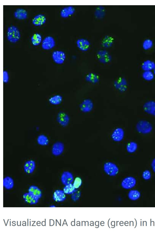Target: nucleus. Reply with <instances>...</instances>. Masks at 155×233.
Segmentation results:
<instances>
[{"label":"nucleus","mask_w":155,"mask_h":233,"mask_svg":"<svg viewBox=\"0 0 155 233\" xmlns=\"http://www.w3.org/2000/svg\"><path fill=\"white\" fill-rule=\"evenodd\" d=\"M7 38L12 43L18 42L21 38L20 32L18 27L14 25L9 26L7 29Z\"/></svg>","instance_id":"1"},{"label":"nucleus","mask_w":155,"mask_h":233,"mask_svg":"<svg viewBox=\"0 0 155 233\" xmlns=\"http://www.w3.org/2000/svg\"><path fill=\"white\" fill-rule=\"evenodd\" d=\"M136 128L139 133L143 134H147L151 132L153 127L151 124L148 121L145 120H141L137 123Z\"/></svg>","instance_id":"2"},{"label":"nucleus","mask_w":155,"mask_h":233,"mask_svg":"<svg viewBox=\"0 0 155 233\" xmlns=\"http://www.w3.org/2000/svg\"><path fill=\"white\" fill-rule=\"evenodd\" d=\"M103 168L105 173L110 176H116L119 171L117 165L113 162L110 161L105 162Z\"/></svg>","instance_id":"3"},{"label":"nucleus","mask_w":155,"mask_h":233,"mask_svg":"<svg viewBox=\"0 0 155 233\" xmlns=\"http://www.w3.org/2000/svg\"><path fill=\"white\" fill-rule=\"evenodd\" d=\"M98 61L103 64H108L112 60V56L110 53L106 49H101L97 51L96 54Z\"/></svg>","instance_id":"4"},{"label":"nucleus","mask_w":155,"mask_h":233,"mask_svg":"<svg viewBox=\"0 0 155 233\" xmlns=\"http://www.w3.org/2000/svg\"><path fill=\"white\" fill-rule=\"evenodd\" d=\"M65 148L64 143L60 141L54 142L52 144L51 148V153L55 157H59L63 153Z\"/></svg>","instance_id":"5"},{"label":"nucleus","mask_w":155,"mask_h":233,"mask_svg":"<svg viewBox=\"0 0 155 233\" xmlns=\"http://www.w3.org/2000/svg\"><path fill=\"white\" fill-rule=\"evenodd\" d=\"M57 123L61 126L65 127L69 124L70 121V117L66 113L61 111L57 114L56 117Z\"/></svg>","instance_id":"6"},{"label":"nucleus","mask_w":155,"mask_h":233,"mask_svg":"<svg viewBox=\"0 0 155 233\" xmlns=\"http://www.w3.org/2000/svg\"><path fill=\"white\" fill-rule=\"evenodd\" d=\"M113 85L116 90L120 92H123L127 89V82L124 78L120 77L114 81Z\"/></svg>","instance_id":"7"},{"label":"nucleus","mask_w":155,"mask_h":233,"mask_svg":"<svg viewBox=\"0 0 155 233\" xmlns=\"http://www.w3.org/2000/svg\"><path fill=\"white\" fill-rule=\"evenodd\" d=\"M76 45L80 50L85 52L90 49L91 43L86 38H80L76 41Z\"/></svg>","instance_id":"8"},{"label":"nucleus","mask_w":155,"mask_h":233,"mask_svg":"<svg viewBox=\"0 0 155 233\" xmlns=\"http://www.w3.org/2000/svg\"><path fill=\"white\" fill-rule=\"evenodd\" d=\"M94 106L92 101L90 99H86L83 100L80 103L79 108L82 112L88 113L93 110Z\"/></svg>","instance_id":"9"},{"label":"nucleus","mask_w":155,"mask_h":233,"mask_svg":"<svg viewBox=\"0 0 155 233\" xmlns=\"http://www.w3.org/2000/svg\"><path fill=\"white\" fill-rule=\"evenodd\" d=\"M52 57L54 61L56 64H61L64 62L66 58L65 52L61 50H55L52 54Z\"/></svg>","instance_id":"10"},{"label":"nucleus","mask_w":155,"mask_h":233,"mask_svg":"<svg viewBox=\"0 0 155 233\" xmlns=\"http://www.w3.org/2000/svg\"><path fill=\"white\" fill-rule=\"evenodd\" d=\"M55 45L54 38L51 36L45 37L41 42V47L45 50H49L54 48Z\"/></svg>","instance_id":"11"},{"label":"nucleus","mask_w":155,"mask_h":233,"mask_svg":"<svg viewBox=\"0 0 155 233\" xmlns=\"http://www.w3.org/2000/svg\"><path fill=\"white\" fill-rule=\"evenodd\" d=\"M124 131L121 127H117L113 131L111 134L112 140L116 142H120L124 139Z\"/></svg>","instance_id":"12"},{"label":"nucleus","mask_w":155,"mask_h":233,"mask_svg":"<svg viewBox=\"0 0 155 233\" xmlns=\"http://www.w3.org/2000/svg\"><path fill=\"white\" fill-rule=\"evenodd\" d=\"M136 184V179L131 176L127 177L122 181L121 186L124 189H129L134 187Z\"/></svg>","instance_id":"13"},{"label":"nucleus","mask_w":155,"mask_h":233,"mask_svg":"<svg viewBox=\"0 0 155 233\" xmlns=\"http://www.w3.org/2000/svg\"><path fill=\"white\" fill-rule=\"evenodd\" d=\"M36 167V163L35 160L29 159L26 160L23 165L24 171L26 174H32L35 171Z\"/></svg>","instance_id":"14"},{"label":"nucleus","mask_w":155,"mask_h":233,"mask_svg":"<svg viewBox=\"0 0 155 233\" xmlns=\"http://www.w3.org/2000/svg\"><path fill=\"white\" fill-rule=\"evenodd\" d=\"M73 180L74 176L71 172L68 171H65L62 173L61 181L64 185H66L71 183Z\"/></svg>","instance_id":"15"},{"label":"nucleus","mask_w":155,"mask_h":233,"mask_svg":"<svg viewBox=\"0 0 155 233\" xmlns=\"http://www.w3.org/2000/svg\"><path fill=\"white\" fill-rule=\"evenodd\" d=\"M75 12V8L72 6H68L63 8L60 11V15L63 18H67L73 15Z\"/></svg>","instance_id":"16"},{"label":"nucleus","mask_w":155,"mask_h":233,"mask_svg":"<svg viewBox=\"0 0 155 233\" xmlns=\"http://www.w3.org/2000/svg\"><path fill=\"white\" fill-rule=\"evenodd\" d=\"M143 109L147 113L155 116V102L149 101L146 102L143 106Z\"/></svg>","instance_id":"17"},{"label":"nucleus","mask_w":155,"mask_h":233,"mask_svg":"<svg viewBox=\"0 0 155 233\" xmlns=\"http://www.w3.org/2000/svg\"><path fill=\"white\" fill-rule=\"evenodd\" d=\"M46 20L45 15L42 14H39L35 15L32 20V23L35 26H40L44 24Z\"/></svg>","instance_id":"18"},{"label":"nucleus","mask_w":155,"mask_h":233,"mask_svg":"<svg viewBox=\"0 0 155 233\" xmlns=\"http://www.w3.org/2000/svg\"><path fill=\"white\" fill-rule=\"evenodd\" d=\"M53 200L57 202H61L64 201L66 199L65 194L63 190H56L53 194Z\"/></svg>","instance_id":"19"},{"label":"nucleus","mask_w":155,"mask_h":233,"mask_svg":"<svg viewBox=\"0 0 155 233\" xmlns=\"http://www.w3.org/2000/svg\"><path fill=\"white\" fill-rule=\"evenodd\" d=\"M114 39L112 36L106 35L103 39L101 42L102 46L105 48H109L113 45Z\"/></svg>","instance_id":"20"},{"label":"nucleus","mask_w":155,"mask_h":233,"mask_svg":"<svg viewBox=\"0 0 155 233\" xmlns=\"http://www.w3.org/2000/svg\"><path fill=\"white\" fill-rule=\"evenodd\" d=\"M14 15L15 17L19 20L26 19L28 16V12L25 9L19 8L14 12Z\"/></svg>","instance_id":"21"},{"label":"nucleus","mask_w":155,"mask_h":233,"mask_svg":"<svg viewBox=\"0 0 155 233\" xmlns=\"http://www.w3.org/2000/svg\"><path fill=\"white\" fill-rule=\"evenodd\" d=\"M86 81L91 83L95 84L99 82L100 80L99 76L97 74L91 72L87 74L85 77Z\"/></svg>","instance_id":"22"},{"label":"nucleus","mask_w":155,"mask_h":233,"mask_svg":"<svg viewBox=\"0 0 155 233\" xmlns=\"http://www.w3.org/2000/svg\"><path fill=\"white\" fill-rule=\"evenodd\" d=\"M36 141L37 144L41 146H46L48 145L49 140L48 136L45 134H41L37 137Z\"/></svg>","instance_id":"23"},{"label":"nucleus","mask_w":155,"mask_h":233,"mask_svg":"<svg viewBox=\"0 0 155 233\" xmlns=\"http://www.w3.org/2000/svg\"><path fill=\"white\" fill-rule=\"evenodd\" d=\"M23 197L25 201L28 204L31 205L36 204L38 202L39 200L28 192L24 194Z\"/></svg>","instance_id":"24"},{"label":"nucleus","mask_w":155,"mask_h":233,"mask_svg":"<svg viewBox=\"0 0 155 233\" xmlns=\"http://www.w3.org/2000/svg\"><path fill=\"white\" fill-rule=\"evenodd\" d=\"M28 192L38 199L42 196L41 190L37 186L35 185H31L29 187Z\"/></svg>","instance_id":"25"},{"label":"nucleus","mask_w":155,"mask_h":233,"mask_svg":"<svg viewBox=\"0 0 155 233\" xmlns=\"http://www.w3.org/2000/svg\"><path fill=\"white\" fill-rule=\"evenodd\" d=\"M155 66V63L153 61L150 60H147L143 63L141 68L144 71H152Z\"/></svg>","instance_id":"26"},{"label":"nucleus","mask_w":155,"mask_h":233,"mask_svg":"<svg viewBox=\"0 0 155 233\" xmlns=\"http://www.w3.org/2000/svg\"><path fill=\"white\" fill-rule=\"evenodd\" d=\"M3 186L8 190L12 189L14 186V181L13 178L9 176L5 177L3 179Z\"/></svg>","instance_id":"27"},{"label":"nucleus","mask_w":155,"mask_h":233,"mask_svg":"<svg viewBox=\"0 0 155 233\" xmlns=\"http://www.w3.org/2000/svg\"><path fill=\"white\" fill-rule=\"evenodd\" d=\"M31 42L33 46H37L42 42V36L39 33H36L31 36Z\"/></svg>","instance_id":"28"},{"label":"nucleus","mask_w":155,"mask_h":233,"mask_svg":"<svg viewBox=\"0 0 155 233\" xmlns=\"http://www.w3.org/2000/svg\"><path fill=\"white\" fill-rule=\"evenodd\" d=\"M128 196L130 200L132 201H136L140 198L141 194L137 190H131L129 191Z\"/></svg>","instance_id":"29"},{"label":"nucleus","mask_w":155,"mask_h":233,"mask_svg":"<svg viewBox=\"0 0 155 233\" xmlns=\"http://www.w3.org/2000/svg\"><path fill=\"white\" fill-rule=\"evenodd\" d=\"M138 147L137 144L134 141H131L127 145L126 149L127 151L129 153H133L135 152Z\"/></svg>","instance_id":"30"},{"label":"nucleus","mask_w":155,"mask_h":233,"mask_svg":"<svg viewBox=\"0 0 155 233\" xmlns=\"http://www.w3.org/2000/svg\"><path fill=\"white\" fill-rule=\"evenodd\" d=\"M154 74L152 71H144L142 74L143 78L147 81H150L154 78Z\"/></svg>","instance_id":"31"},{"label":"nucleus","mask_w":155,"mask_h":233,"mask_svg":"<svg viewBox=\"0 0 155 233\" xmlns=\"http://www.w3.org/2000/svg\"><path fill=\"white\" fill-rule=\"evenodd\" d=\"M75 188L72 183L65 185L63 190L66 194H71L74 193L75 191Z\"/></svg>","instance_id":"32"},{"label":"nucleus","mask_w":155,"mask_h":233,"mask_svg":"<svg viewBox=\"0 0 155 233\" xmlns=\"http://www.w3.org/2000/svg\"><path fill=\"white\" fill-rule=\"evenodd\" d=\"M62 96L60 95H57L53 96L50 98V102L53 105H58L62 102Z\"/></svg>","instance_id":"33"},{"label":"nucleus","mask_w":155,"mask_h":233,"mask_svg":"<svg viewBox=\"0 0 155 233\" xmlns=\"http://www.w3.org/2000/svg\"><path fill=\"white\" fill-rule=\"evenodd\" d=\"M153 43L152 41L149 39H145L142 44V47L145 50H148L153 46Z\"/></svg>","instance_id":"34"},{"label":"nucleus","mask_w":155,"mask_h":233,"mask_svg":"<svg viewBox=\"0 0 155 233\" xmlns=\"http://www.w3.org/2000/svg\"><path fill=\"white\" fill-rule=\"evenodd\" d=\"M105 12L104 9L103 7L100 6L98 7L97 9L95 10V15L97 17L99 14L98 17L101 18L103 16Z\"/></svg>","instance_id":"35"},{"label":"nucleus","mask_w":155,"mask_h":233,"mask_svg":"<svg viewBox=\"0 0 155 233\" xmlns=\"http://www.w3.org/2000/svg\"><path fill=\"white\" fill-rule=\"evenodd\" d=\"M82 180L81 178L77 177L74 180L73 185L75 189L79 188L81 185Z\"/></svg>","instance_id":"36"},{"label":"nucleus","mask_w":155,"mask_h":233,"mask_svg":"<svg viewBox=\"0 0 155 233\" xmlns=\"http://www.w3.org/2000/svg\"><path fill=\"white\" fill-rule=\"evenodd\" d=\"M142 177L143 178L146 180L150 179L151 177V173L149 170H145L142 173Z\"/></svg>","instance_id":"37"},{"label":"nucleus","mask_w":155,"mask_h":233,"mask_svg":"<svg viewBox=\"0 0 155 233\" xmlns=\"http://www.w3.org/2000/svg\"><path fill=\"white\" fill-rule=\"evenodd\" d=\"M151 166L153 171L155 173V158L153 159L151 162Z\"/></svg>","instance_id":"38"},{"label":"nucleus","mask_w":155,"mask_h":233,"mask_svg":"<svg viewBox=\"0 0 155 233\" xmlns=\"http://www.w3.org/2000/svg\"><path fill=\"white\" fill-rule=\"evenodd\" d=\"M50 207H56V206L54 205H52L50 206Z\"/></svg>","instance_id":"39"},{"label":"nucleus","mask_w":155,"mask_h":233,"mask_svg":"<svg viewBox=\"0 0 155 233\" xmlns=\"http://www.w3.org/2000/svg\"><path fill=\"white\" fill-rule=\"evenodd\" d=\"M153 72L154 75H155V66L154 68V69H153Z\"/></svg>","instance_id":"40"}]
</instances>
